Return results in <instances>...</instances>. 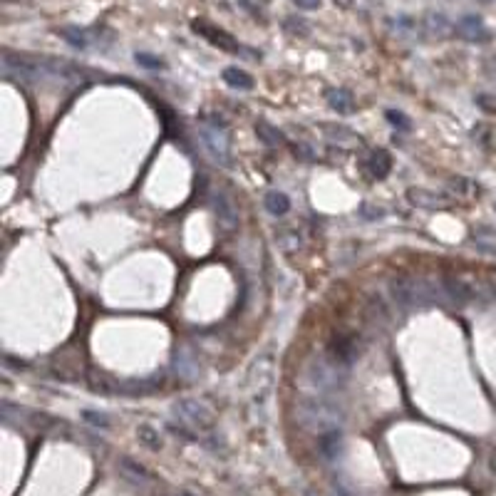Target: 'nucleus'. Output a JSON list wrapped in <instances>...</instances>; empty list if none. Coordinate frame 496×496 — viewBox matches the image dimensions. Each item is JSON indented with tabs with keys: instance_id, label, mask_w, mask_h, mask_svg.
I'll use <instances>...</instances> for the list:
<instances>
[{
	"instance_id": "nucleus-6",
	"label": "nucleus",
	"mask_w": 496,
	"mask_h": 496,
	"mask_svg": "<svg viewBox=\"0 0 496 496\" xmlns=\"http://www.w3.org/2000/svg\"><path fill=\"white\" fill-rule=\"evenodd\" d=\"M3 67L5 72H13L23 79H35L38 75H43V62L35 57H25V55H15V53H5L3 55Z\"/></svg>"
},
{
	"instance_id": "nucleus-24",
	"label": "nucleus",
	"mask_w": 496,
	"mask_h": 496,
	"mask_svg": "<svg viewBox=\"0 0 496 496\" xmlns=\"http://www.w3.org/2000/svg\"><path fill=\"white\" fill-rule=\"evenodd\" d=\"M137 439H139V444H144V447L152 449V452H157V449H162V437H159L157 429L149 427V424H139V429H137Z\"/></svg>"
},
{
	"instance_id": "nucleus-19",
	"label": "nucleus",
	"mask_w": 496,
	"mask_h": 496,
	"mask_svg": "<svg viewBox=\"0 0 496 496\" xmlns=\"http://www.w3.org/2000/svg\"><path fill=\"white\" fill-rule=\"evenodd\" d=\"M265 204V211L270 214V216H285V214L290 211V199L285 197L283 192H268L263 199Z\"/></svg>"
},
{
	"instance_id": "nucleus-17",
	"label": "nucleus",
	"mask_w": 496,
	"mask_h": 496,
	"mask_svg": "<svg viewBox=\"0 0 496 496\" xmlns=\"http://www.w3.org/2000/svg\"><path fill=\"white\" fill-rule=\"evenodd\" d=\"M323 129H328V132H325V137H328L333 144H338V147H355V144H360V137H355V134L350 132L348 127H335V124H323Z\"/></svg>"
},
{
	"instance_id": "nucleus-9",
	"label": "nucleus",
	"mask_w": 496,
	"mask_h": 496,
	"mask_svg": "<svg viewBox=\"0 0 496 496\" xmlns=\"http://www.w3.org/2000/svg\"><path fill=\"white\" fill-rule=\"evenodd\" d=\"M194 30H197L202 38H206L211 45H216L219 50H226V53H231V55H238V43L231 38L228 33H224V30H219V28H214V25H209V23H202V20H197L194 23Z\"/></svg>"
},
{
	"instance_id": "nucleus-21",
	"label": "nucleus",
	"mask_w": 496,
	"mask_h": 496,
	"mask_svg": "<svg viewBox=\"0 0 496 496\" xmlns=\"http://www.w3.org/2000/svg\"><path fill=\"white\" fill-rule=\"evenodd\" d=\"M325 99H328V104L335 112H343V114L353 112V94H350L348 89H328V92H325Z\"/></svg>"
},
{
	"instance_id": "nucleus-25",
	"label": "nucleus",
	"mask_w": 496,
	"mask_h": 496,
	"mask_svg": "<svg viewBox=\"0 0 496 496\" xmlns=\"http://www.w3.org/2000/svg\"><path fill=\"white\" fill-rule=\"evenodd\" d=\"M444 293L449 295L452 300H457V303H464V300H469L472 298V293H469V288L464 283H459V280H454V278H447L444 280Z\"/></svg>"
},
{
	"instance_id": "nucleus-11",
	"label": "nucleus",
	"mask_w": 496,
	"mask_h": 496,
	"mask_svg": "<svg viewBox=\"0 0 496 496\" xmlns=\"http://www.w3.org/2000/svg\"><path fill=\"white\" fill-rule=\"evenodd\" d=\"M390 293H392L395 303L399 305H412L417 303V280L407 278V275H397L390 283Z\"/></svg>"
},
{
	"instance_id": "nucleus-22",
	"label": "nucleus",
	"mask_w": 496,
	"mask_h": 496,
	"mask_svg": "<svg viewBox=\"0 0 496 496\" xmlns=\"http://www.w3.org/2000/svg\"><path fill=\"white\" fill-rule=\"evenodd\" d=\"M424 28L432 35H437V38H444V35H449V30H452V23H449V18L444 13H427Z\"/></svg>"
},
{
	"instance_id": "nucleus-32",
	"label": "nucleus",
	"mask_w": 496,
	"mask_h": 496,
	"mask_svg": "<svg viewBox=\"0 0 496 496\" xmlns=\"http://www.w3.org/2000/svg\"><path fill=\"white\" fill-rule=\"evenodd\" d=\"M387 119L395 124V127H402V129H409V119L404 117V114H399V112H395V109H390L387 112Z\"/></svg>"
},
{
	"instance_id": "nucleus-1",
	"label": "nucleus",
	"mask_w": 496,
	"mask_h": 496,
	"mask_svg": "<svg viewBox=\"0 0 496 496\" xmlns=\"http://www.w3.org/2000/svg\"><path fill=\"white\" fill-rule=\"evenodd\" d=\"M298 422L305 429H313V432L323 434L330 429H343L345 412L335 399L318 395V397H303L298 404Z\"/></svg>"
},
{
	"instance_id": "nucleus-20",
	"label": "nucleus",
	"mask_w": 496,
	"mask_h": 496,
	"mask_svg": "<svg viewBox=\"0 0 496 496\" xmlns=\"http://www.w3.org/2000/svg\"><path fill=\"white\" fill-rule=\"evenodd\" d=\"M221 77H224V82H226L228 87L238 89V92L253 87V77H250L248 72H243V70H238V67H226L221 72Z\"/></svg>"
},
{
	"instance_id": "nucleus-16",
	"label": "nucleus",
	"mask_w": 496,
	"mask_h": 496,
	"mask_svg": "<svg viewBox=\"0 0 496 496\" xmlns=\"http://www.w3.org/2000/svg\"><path fill=\"white\" fill-rule=\"evenodd\" d=\"M368 169L373 172L375 179H385L390 172H392V157H390L385 149H373L368 159Z\"/></svg>"
},
{
	"instance_id": "nucleus-23",
	"label": "nucleus",
	"mask_w": 496,
	"mask_h": 496,
	"mask_svg": "<svg viewBox=\"0 0 496 496\" xmlns=\"http://www.w3.org/2000/svg\"><path fill=\"white\" fill-rule=\"evenodd\" d=\"M472 241L477 243L479 248L487 250V253H494V250H496V228H489V226L474 228Z\"/></svg>"
},
{
	"instance_id": "nucleus-35",
	"label": "nucleus",
	"mask_w": 496,
	"mask_h": 496,
	"mask_svg": "<svg viewBox=\"0 0 496 496\" xmlns=\"http://www.w3.org/2000/svg\"><path fill=\"white\" fill-rule=\"evenodd\" d=\"M333 3H338L340 8H350V5H353V0H333Z\"/></svg>"
},
{
	"instance_id": "nucleus-2",
	"label": "nucleus",
	"mask_w": 496,
	"mask_h": 496,
	"mask_svg": "<svg viewBox=\"0 0 496 496\" xmlns=\"http://www.w3.org/2000/svg\"><path fill=\"white\" fill-rule=\"evenodd\" d=\"M348 368L340 360H335L333 355L325 350L320 358H313V363L308 365V382L315 392L320 395H333L340 392L348 382Z\"/></svg>"
},
{
	"instance_id": "nucleus-12",
	"label": "nucleus",
	"mask_w": 496,
	"mask_h": 496,
	"mask_svg": "<svg viewBox=\"0 0 496 496\" xmlns=\"http://www.w3.org/2000/svg\"><path fill=\"white\" fill-rule=\"evenodd\" d=\"M328 353L333 355L335 360H340L343 365H350L360 355V345L353 335H340V338H333Z\"/></svg>"
},
{
	"instance_id": "nucleus-18",
	"label": "nucleus",
	"mask_w": 496,
	"mask_h": 496,
	"mask_svg": "<svg viewBox=\"0 0 496 496\" xmlns=\"http://www.w3.org/2000/svg\"><path fill=\"white\" fill-rule=\"evenodd\" d=\"M275 243H278L285 253H295V250H300L305 246V238L298 228H283V231L275 236Z\"/></svg>"
},
{
	"instance_id": "nucleus-26",
	"label": "nucleus",
	"mask_w": 496,
	"mask_h": 496,
	"mask_svg": "<svg viewBox=\"0 0 496 496\" xmlns=\"http://www.w3.org/2000/svg\"><path fill=\"white\" fill-rule=\"evenodd\" d=\"M60 35H62L65 40H67L72 48H87V33L84 30H79V28H65V30H60Z\"/></svg>"
},
{
	"instance_id": "nucleus-28",
	"label": "nucleus",
	"mask_w": 496,
	"mask_h": 496,
	"mask_svg": "<svg viewBox=\"0 0 496 496\" xmlns=\"http://www.w3.org/2000/svg\"><path fill=\"white\" fill-rule=\"evenodd\" d=\"M82 419H84V422H87V424H92V427H97V429H107L109 424H112V422H109L107 414H102V412H92V409H84V412H82Z\"/></svg>"
},
{
	"instance_id": "nucleus-7",
	"label": "nucleus",
	"mask_w": 496,
	"mask_h": 496,
	"mask_svg": "<svg viewBox=\"0 0 496 496\" xmlns=\"http://www.w3.org/2000/svg\"><path fill=\"white\" fill-rule=\"evenodd\" d=\"M454 30H457L459 38L469 40V43H487V40H492V33H489V28L479 15H462L457 20V25H454Z\"/></svg>"
},
{
	"instance_id": "nucleus-33",
	"label": "nucleus",
	"mask_w": 496,
	"mask_h": 496,
	"mask_svg": "<svg viewBox=\"0 0 496 496\" xmlns=\"http://www.w3.org/2000/svg\"><path fill=\"white\" fill-rule=\"evenodd\" d=\"M360 216L363 219H382L385 211L382 209H375V206H368V204H365V206L360 209Z\"/></svg>"
},
{
	"instance_id": "nucleus-34",
	"label": "nucleus",
	"mask_w": 496,
	"mask_h": 496,
	"mask_svg": "<svg viewBox=\"0 0 496 496\" xmlns=\"http://www.w3.org/2000/svg\"><path fill=\"white\" fill-rule=\"evenodd\" d=\"M293 5H298L300 10H315L320 8V0H290Z\"/></svg>"
},
{
	"instance_id": "nucleus-8",
	"label": "nucleus",
	"mask_w": 496,
	"mask_h": 496,
	"mask_svg": "<svg viewBox=\"0 0 496 496\" xmlns=\"http://www.w3.org/2000/svg\"><path fill=\"white\" fill-rule=\"evenodd\" d=\"M407 202L412 204L414 209H422V211H439V209L449 206V197L429 192V189H409Z\"/></svg>"
},
{
	"instance_id": "nucleus-14",
	"label": "nucleus",
	"mask_w": 496,
	"mask_h": 496,
	"mask_svg": "<svg viewBox=\"0 0 496 496\" xmlns=\"http://www.w3.org/2000/svg\"><path fill=\"white\" fill-rule=\"evenodd\" d=\"M174 368H177L179 377L194 380V377H199V370H202V365H199V358L192 353V350L182 348V350H177V355H174Z\"/></svg>"
},
{
	"instance_id": "nucleus-30",
	"label": "nucleus",
	"mask_w": 496,
	"mask_h": 496,
	"mask_svg": "<svg viewBox=\"0 0 496 496\" xmlns=\"http://www.w3.org/2000/svg\"><path fill=\"white\" fill-rule=\"evenodd\" d=\"M449 187L459 189V194H464V197H472V194H477V187H474V182H469V179H462V177L449 179Z\"/></svg>"
},
{
	"instance_id": "nucleus-3",
	"label": "nucleus",
	"mask_w": 496,
	"mask_h": 496,
	"mask_svg": "<svg viewBox=\"0 0 496 496\" xmlns=\"http://www.w3.org/2000/svg\"><path fill=\"white\" fill-rule=\"evenodd\" d=\"M174 414L179 417V422L197 429V432H211L214 429V414L197 399H179L174 404Z\"/></svg>"
},
{
	"instance_id": "nucleus-10",
	"label": "nucleus",
	"mask_w": 496,
	"mask_h": 496,
	"mask_svg": "<svg viewBox=\"0 0 496 496\" xmlns=\"http://www.w3.org/2000/svg\"><path fill=\"white\" fill-rule=\"evenodd\" d=\"M214 209H216V219H219V226H224L226 231H233L238 226V211H236V204L226 197V194L219 192L214 197Z\"/></svg>"
},
{
	"instance_id": "nucleus-27",
	"label": "nucleus",
	"mask_w": 496,
	"mask_h": 496,
	"mask_svg": "<svg viewBox=\"0 0 496 496\" xmlns=\"http://www.w3.org/2000/svg\"><path fill=\"white\" fill-rule=\"evenodd\" d=\"M255 134H258L260 142L270 144V147H275V144H280V134L275 132L273 127H268V124H265V122H258V124H255Z\"/></svg>"
},
{
	"instance_id": "nucleus-5",
	"label": "nucleus",
	"mask_w": 496,
	"mask_h": 496,
	"mask_svg": "<svg viewBox=\"0 0 496 496\" xmlns=\"http://www.w3.org/2000/svg\"><path fill=\"white\" fill-rule=\"evenodd\" d=\"M202 142H204V147H206V152L211 154L219 164H228V159H231V147H228V137L221 127H204Z\"/></svg>"
},
{
	"instance_id": "nucleus-13",
	"label": "nucleus",
	"mask_w": 496,
	"mask_h": 496,
	"mask_svg": "<svg viewBox=\"0 0 496 496\" xmlns=\"http://www.w3.org/2000/svg\"><path fill=\"white\" fill-rule=\"evenodd\" d=\"M318 447L328 462H335L343 454V429H330V432L318 434Z\"/></svg>"
},
{
	"instance_id": "nucleus-15",
	"label": "nucleus",
	"mask_w": 496,
	"mask_h": 496,
	"mask_svg": "<svg viewBox=\"0 0 496 496\" xmlns=\"http://www.w3.org/2000/svg\"><path fill=\"white\" fill-rule=\"evenodd\" d=\"M87 380H89L92 392H97V395H117V392H122V385H119L112 375L102 373V370H92V373L87 375Z\"/></svg>"
},
{
	"instance_id": "nucleus-36",
	"label": "nucleus",
	"mask_w": 496,
	"mask_h": 496,
	"mask_svg": "<svg viewBox=\"0 0 496 496\" xmlns=\"http://www.w3.org/2000/svg\"><path fill=\"white\" fill-rule=\"evenodd\" d=\"M479 3H494V0H479Z\"/></svg>"
},
{
	"instance_id": "nucleus-4",
	"label": "nucleus",
	"mask_w": 496,
	"mask_h": 496,
	"mask_svg": "<svg viewBox=\"0 0 496 496\" xmlns=\"http://www.w3.org/2000/svg\"><path fill=\"white\" fill-rule=\"evenodd\" d=\"M273 370H275V363H273V355H260L248 370V387H250V395H253V402L260 404L268 395V387L273 382Z\"/></svg>"
},
{
	"instance_id": "nucleus-29",
	"label": "nucleus",
	"mask_w": 496,
	"mask_h": 496,
	"mask_svg": "<svg viewBox=\"0 0 496 496\" xmlns=\"http://www.w3.org/2000/svg\"><path fill=\"white\" fill-rule=\"evenodd\" d=\"M474 102H477V107L482 109V112L496 114V94L482 92V94H477V97H474Z\"/></svg>"
},
{
	"instance_id": "nucleus-37",
	"label": "nucleus",
	"mask_w": 496,
	"mask_h": 496,
	"mask_svg": "<svg viewBox=\"0 0 496 496\" xmlns=\"http://www.w3.org/2000/svg\"><path fill=\"white\" fill-rule=\"evenodd\" d=\"M494 209H496V206H494Z\"/></svg>"
},
{
	"instance_id": "nucleus-31",
	"label": "nucleus",
	"mask_w": 496,
	"mask_h": 496,
	"mask_svg": "<svg viewBox=\"0 0 496 496\" xmlns=\"http://www.w3.org/2000/svg\"><path fill=\"white\" fill-rule=\"evenodd\" d=\"M134 60H137L142 67H149V70H159L164 67V62L159 57H154V55H147V53H137L134 55Z\"/></svg>"
}]
</instances>
